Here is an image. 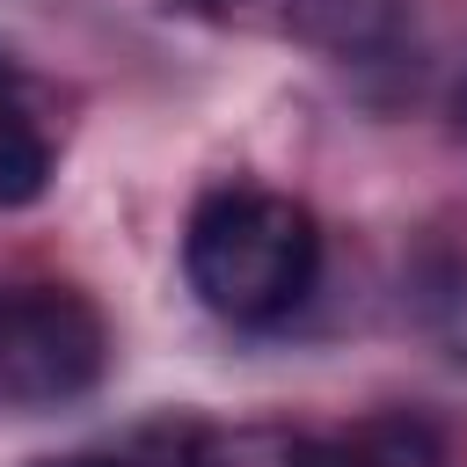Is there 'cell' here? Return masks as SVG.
<instances>
[{
    "label": "cell",
    "instance_id": "obj_1",
    "mask_svg": "<svg viewBox=\"0 0 467 467\" xmlns=\"http://www.w3.org/2000/svg\"><path fill=\"white\" fill-rule=\"evenodd\" d=\"M182 270H190V292L212 314H226L241 328H270L314 292L321 226L285 190L226 182V190L197 197L190 234H182Z\"/></svg>",
    "mask_w": 467,
    "mask_h": 467
},
{
    "label": "cell",
    "instance_id": "obj_2",
    "mask_svg": "<svg viewBox=\"0 0 467 467\" xmlns=\"http://www.w3.org/2000/svg\"><path fill=\"white\" fill-rule=\"evenodd\" d=\"M109 365L102 306L73 285H22L0 292V401L7 409H58L80 401Z\"/></svg>",
    "mask_w": 467,
    "mask_h": 467
},
{
    "label": "cell",
    "instance_id": "obj_3",
    "mask_svg": "<svg viewBox=\"0 0 467 467\" xmlns=\"http://www.w3.org/2000/svg\"><path fill=\"white\" fill-rule=\"evenodd\" d=\"M182 467H438V445L416 423H365L350 438H314L285 423H226V431H197Z\"/></svg>",
    "mask_w": 467,
    "mask_h": 467
},
{
    "label": "cell",
    "instance_id": "obj_4",
    "mask_svg": "<svg viewBox=\"0 0 467 467\" xmlns=\"http://www.w3.org/2000/svg\"><path fill=\"white\" fill-rule=\"evenodd\" d=\"M292 29L343 66H379L409 44V0H292Z\"/></svg>",
    "mask_w": 467,
    "mask_h": 467
},
{
    "label": "cell",
    "instance_id": "obj_5",
    "mask_svg": "<svg viewBox=\"0 0 467 467\" xmlns=\"http://www.w3.org/2000/svg\"><path fill=\"white\" fill-rule=\"evenodd\" d=\"M44 182H51V139L36 131L15 80L0 73V204H36Z\"/></svg>",
    "mask_w": 467,
    "mask_h": 467
},
{
    "label": "cell",
    "instance_id": "obj_6",
    "mask_svg": "<svg viewBox=\"0 0 467 467\" xmlns=\"http://www.w3.org/2000/svg\"><path fill=\"white\" fill-rule=\"evenodd\" d=\"M36 467H124V460H102V452H66V460H36Z\"/></svg>",
    "mask_w": 467,
    "mask_h": 467
},
{
    "label": "cell",
    "instance_id": "obj_7",
    "mask_svg": "<svg viewBox=\"0 0 467 467\" xmlns=\"http://www.w3.org/2000/svg\"><path fill=\"white\" fill-rule=\"evenodd\" d=\"M452 117H460V131H467V73H460V95H452Z\"/></svg>",
    "mask_w": 467,
    "mask_h": 467
},
{
    "label": "cell",
    "instance_id": "obj_8",
    "mask_svg": "<svg viewBox=\"0 0 467 467\" xmlns=\"http://www.w3.org/2000/svg\"><path fill=\"white\" fill-rule=\"evenodd\" d=\"M212 7H241V0H212Z\"/></svg>",
    "mask_w": 467,
    "mask_h": 467
}]
</instances>
